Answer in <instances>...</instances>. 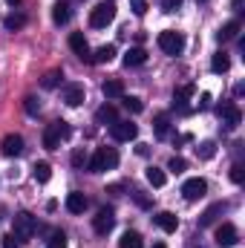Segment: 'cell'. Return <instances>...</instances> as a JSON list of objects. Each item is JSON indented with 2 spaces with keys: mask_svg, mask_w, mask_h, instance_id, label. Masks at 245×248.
Masks as SVG:
<instances>
[{
  "mask_svg": "<svg viewBox=\"0 0 245 248\" xmlns=\"http://www.w3.org/2000/svg\"><path fill=\"white\" fill-rule=\"evenodd\" d=\"M116 165H119V153H116V147H98L95 156L87 162L90 173H104V170H113Z\"/></svg>",
  "mask_w": 245,
  "mask_h": 248,
  "instance_id": "cell-1",
  "label": "cell"
},
{
  "mask_svg": "<svg viewBox=\"0 0 245 248\" xmlns=\"http://www.w3.org/2000/svg\"><path fill=\"white\" fill-rule=\"evenodd\" d=\"M12 234H15V240H20V243L32 240V237L38 234V219H35L32 214H17V217L12 219Z\"/></svg>",
  "mask_w": 245,
  "mask_h": 248,
  "instance_id": "cell-2",
  "label": "cell"
},
{
  "mask_svg": "<svg viewBox=\"0 0 245 248\" xmlns=\"http://www.w3.org/2000/svg\"><path fill=\"white\" fill-rule=\"evenodd\" d=\"M69 133H72V127H69L66 122H52L46 130H44V147H46V150H58L61 141L69 139Z\"/></svg>",
  "mask_w": 245,
  "mask_h": 248,
  "instance_id": "cell-3",
  "label": "cell"
},
{
  "mask_svg": "<svg viewBox=\"0 0 245 248\" xmlns=\"http://www.w3.org/2000/svg\"><path fill=\"white\" fill-rule=\"evenodd\" d=\"M159 49L165 52V55H182L184 52V38L182 32H173V29H165V32H159Z\"/></svg>",
  "mask_w": 245,
  "mask_h": 248,
  "instance_id": "cell-4",
  "label": "cell"
},
{
  "mask_svg": "<svg viewBox=\"0 0 245 248\" xmlns=\"http://www.w3.org/2000/svg\"><path fill=\"white\" fill-rule=\"evenodd\" d=\"M113 20H116V3H110V0L98 3V6L90 12V23H92L95 29H104V26H110Z\"/></svg>",
  "mask_w": 245,
  "mask_h": 248,
  "instance_id": "cell-5",
  "label": "cell"
},
{
  "mask_svg": "<svg viewBox=\"0 0 245 248\" xmlns=\"http://www.w3.org/2000/svg\"><path fill=\"white\" fill-rule=\"evenodd\" d=\"M216 116H219V122L225 124L228 130L240 127V122H243V113H240V107H237V104H231V101L219 104V107H216Z\"/></svg>",
  "mask_w": 245,
  "mask_h": 248,
  "instance_id": "cell-6",
  "label": "cell"
},
{
  "mask_svg": "<svg viewBox=\"0 0 245 248\" xmlns=\"http://www.w3.org/2000/svg\"><path fill=\"white\" fill-rule=\"evenodd\" d=\"M113 225H116L113 208H101V211L92 217V228H95V234H101V237H107V234L113 231Z\"/></svg>",
  "mask_w": 245,
  "mask_h": 248,
  "instance_id": "cell-7",
  "label": "cell"
},
{
  "mask_svg": "<svg viewBox=\"0 0 245 248\" xmlns=\"http://www.w3.org/2000/svg\"><path fill=\"white\" fill-rule=\"evenodd\" d=\"M208 193V182L205 179H199V176H193V179H187L182 185V196L187 202H196V199H202Z\"/></svg>",
  "mask_w": 245,
  "mask_h": 248,
  "instance_id": "cell-8",
  "label": "cell"
},
{
  "mask_svg": "<svg viewBox=\"0 0 245 248\" xmlns=\"http://www.w3.org/2000/svg\"><path fill=\"white\" fill-rule=\"evenodd\" d=\"M110 136H113L116 141H133V139L138 136V127L133 122H113L110 124Z\"/></svg>",
  "mask_w": 245,
  "mask_h": 248,
  "instance_id": "cell-9",
  "label": "cell"
},
{
  "mask_svg": "<svg viewBox=\"0 0 245 248\" xmlns=\"http://www.w3.org/2000/svg\"><path fill=\"white\" fill-rule=\"evenodd\" d=\"M61 98H63V104H66V107H78V104L84 101V84H78V81L63 84Z\"/></svg>",
  "mask_w": 245,
  "mask_h": 248,
  "instance_id": "cell-10",
  "label": "cell"
},
{
  "mask_svg": "<svg viewBox=\"0 0 245 248\" xmlns=\"http://www.w3.org/2000/svg\"><path fill=\"white\" fill-rule=\"evenodd\" d=\"M237 240H240V234H237V225H234V222H222V225L216 228V246L219 248L237 246Z\"/></svg>",
  "mask_w": 245,
  "mask_h": 248,
  "instance_id": "cell-11",
  "label": "cell"
},
{
  "mask_svg": "<svg viewBox=\"0 0 245 248\" xmlns=\"http://www.w3.org/2000/svg\"><path fill=\"white\" fill-rule=\"evenodd\" d=\"M0 147H3V156H9V159H12V156H20V153H23V139H20L17 133H9Z\"/></svg>",
  "mask_w": 245,
  "mask_h": 248,
  "instance_id": "cell-12",
  "label": "cell"
},
{
  "mask_svg": "<svg viewBox=\"0 0 245 248\" xmlns=\"http://www.w3.org/2000/svg\"><path fill=\"white\" fill-rule=\"evenodd\" d=\"M193 93H196V87H193V84H182V87H176V90H173V107L187 110V101L193 98Z\"/></svg>",
  "mask_w": 245,
  "mask_h": 248,
  "instance_id": "cell-13",
  "label": "cell"
},
{
  "mask_svg": "<svg viewBox=\"0 0 245 248\" xmlns=\"http://www.w3.org/2000/svg\"><path fill=\"white\" fill-rule=\"evenodd\" d=\"M153 222H156L162 231H168V234H173V231L179 228V217H176V214H170V211H162V214H156V217H153Z\"/></svg>",
  "mask_w": 245,
  "mask_h": 248,
  "instance_id": "cell-14",
  "label": "cell"
},
{
  "mask_svg": "<svg viewBox=\"0 0 245 248\" xmlns=\"http://www.w3.org/2000/svg\"><path fill=\"white\" fill-rule=\"evenodd\" d=\"M69 46H72V52H75L78 58H90V44H87L84 32H72V35H69Z\"/></svg>",
  "mask_w": 245,
  "mask_h": 248,
  "instance_id": "cell-15",
  "label": "cell"
},
{
  "mask_svg": "<svg viewBox=\"0 0 245 248\" xmlns=\"http://www.w3.org/2000/svg\"><path fill=\"white\" fill-rule=\"evenodd\" d=\"M66 211H69V214H84V211H87V196L78 193V190L66 193Z\"/></svg>",
  "mask_w": 245,
  "mask_h": 248,
  "instance_id": "cell-16",
  "label": "cell"
},
{
  "mask_svg": "<svg viewBox=\"0 0 245 248\" xmlns=\"http://www.w3.org/2000/svg\"><path fill=\"white\" fill-rule=\"evenodd\" d=\"M153 133H156L159 139H168V136H170V116H168V113H159V116L153 119Z\"/></svg>",
  "mask_w": 245,
  "mask_h": 248,
  "instance_id": "cell-17",
  "label": "cell"
},
{
  "mask_svg": "<svg viewBox=\"0 0 245 248\" xmlns=\"http://www.w3.org/2000/svg\"><path fill=\"white\" fill-rule=\"evenodd\" d=\"M144 61H147V52L141 46H133V49L124 52V66H141Z\"/></svg>",
  "mask_w": 245,
  "mask_h": 248,
  "instance_id": "cell-18",
  "label": "cell"
},
{
  "mask_svg": "<svg viewBox=\"0 0 245 248\" xmlns=\"http://www.w3.org/2000/svg\"><path fill=\"white\" fill-rule=\"evenodd\" d=\"M101 93H104L107 98H122L124 95V84L119 81V78H110V81L101 84Z\"/></svg>",
  "mask_w": 245,
  "mask_h": 248,
  "instance_id": "cell-19",
  "label": "cell"
},
{
  "mask_svg": "<svg viewBox=\"0 0 245 248\" xmlns=\"http://www.w3.org/2000/svg\"><path fill=\"white\" fill-rule=\"evenodd\" d=\"M225 208H228L225 202H216V205H211V208H208V211L199 217V225H202V228H205V225H211V222H214V219H216V217L225 211Z\"/></svg>",
  "mask_w": 245,
  "mask_h": 248,
  "instance_id": "cell-20",
  "label": "cell"
},
{
  "mask_svg": "<svg viewBox=\"0 0 245 248\" xmlns=\"http://www.w3.org/2000/svg\"><path fill=\"white\" fill-rule=\"evenodd\" d=\"M113 58H116V46H113V44H107V46H98V49H95V55H92L90 61H92V63H110Z\"/></svg>",
  "mask_w": 245,
  "mask_h": 248,
  "instance_id": "cell-21",
  "label": "cell"
},
{
  "mask_svg": "<svg viewBox=\"0 0 245 248\" xmlns=\"http://www.w3.org/2000/svg\"><path fill=\"white\" fill-rule=\"evenodd\" d=\"M211 69H214L216 75L228 72V69H231V58H228V52H216V55L211 58Z\"/></svg>",
  "mask_w": 245,
  "mask_h": 248,
  "instance_id": "cell-22",
  "label": "cell"
},
{
  "mask_svg": "<svg viewBox=\"0 0 245 248\" xmlns=\"http://www.w3.org/2000/svg\"><path fill=\"white\" fill-rule=\"evenodd\" d=\"M119 248H144L141 234H138V231H124L122 240H119Z\"/></svg>",
  "mask_w": 245,
  "mask_h": 248,
  "instance_id": "cell-23",
  "label": "cell"
},
{
  "mask_svg": "<svg viewBox=\"0 0 245 248\" xmlns=\"http://www.w3.org/2000/svg\"><path fill=\"white\" fill-rule=\"evenodd\" d=\"M237 32H240V23H237V20H228V23L216 32V41H219V44H225V41L237 38Z\"/></svg>",
  "mask_w": 245,
  "mask_h": 248,
  "instance_id": "cell-24",
  "label": "cell"
},
{
  "mask_svg": "<svg viewBox=\"0 0 245 248\" xmlns=\"http://www.w3.org/2000/svg\"><path fill=\"white\" fill-rule=\"evenodd\" d=\"M69 17H72V12H69V6H66V3H55V6H52V20H55L58 26L69 23Z\"/></svg>",
  "mask_w": 245,
  "mask_h": 248,
  "instance_id": "cell-25",
  "label": "cell"
},
{
  "mask_svg": "<svg viewBox=\"0 0 245 248\" xmlns=\"http://www.w3.org/2000/svg\"><path fill=\"white\" fill-rule=\"evenodd\" d=\"M95 119H98L101 124H113V122H119V113H116V107H113V104H104V107H98Z\"/></svg>",
  "mask_w": 245,
  "mask_h": 248,
  "instance_id": "cell-26",
  "label": "cell"
},
{
  "mask_svg": "<svg viewBox=\"0 0 245 248\" xmlns=\"http://www.w3.org/2000/svg\"><path fill=\"white\" fill-rule=\"evenodd\" d=\"M32 176H35V182H49V176H52V168H49L46 162H38V165L32 168Z\"/></svg>",
  "mask_w": 245,
  "mask_h": 248,
  "instance_id": "cell-27",
  "label": "cell"
},
{
  "mask_svg": "<svg viewBox=\"0 0 245 248\" xmlns=\"http://www.w3.org/2000/svg\"><path fill=\"white\" fill-rule=\"evenodd\" d=\"M196 156H199V159H214V156H216V141H211V139L202 141V144L196 147Z\"/></svg>",
  "mask_w": 245,
  "mask_h": 248,
  "instance_id": "cell-28",
  "label": "cell"
},
{
  "mask_svg": "<svg viewBox=\"0 0 245 248\" xmlns=\"http://www.w3.org/2000/svg\"><path fill=\"white\" fill-rule=\"evenodd\" d=\"M147 182L153 187H162L168 182V176H165V170H159V168H147Z\"/></svg>",
  "mask_w": 245,
  "mask_h": 248,
  "instance_id": "cell-29",
  "label": "cell"
},
{
  "mask_svg": "<svg viewBox=\"0 0 245 248\" xmlns=\"http://www.w3.org/2000/svg\"><path fill=\"white\" fill-rule=\"evenodd\" d=\"M124 98V107L130 110V113H141L144 110V101L141 98H136V95H122Z\"/></svg>",
  "mask_w": 245,
  "mask_h": 248,
  "instance_id": "cell-30",
  "label": "cell"
},
{
  "mask_svg": "<svg viewBox=\"0 0 245 248\" xmlns=\"http://www.w3.org/2000/svg\"><path fill=\"white\" fill-rule=\"evenodd\" d=\"M61 78H63V72L52 69V72H46V75H44V81H41V84H44L46 90H52V87H58V84H61Z\"/></svg>",
  "mask_w": 245,
  "mask_h": 248,
  "instance_id": "cell-31",
  "label": "cell"
},
{
  "mask_svg": "<svg viewBox=\"0 0 245 248\" xmlns=\"http://www.w3.org/2000/svg\"><path fill=\"white\" fill-rule=\"evenodd\" d=\"M3 23H6V29H20V26L26 23V17H23V15H9Z\"/></svg>",
  "mask_w": 245,
  "mask_h": 248,
  "instance_id": "cell-32",
  "label": "cell"
},
{
  "mask_svg": "<svg viewBox=\"0 0 245 248\" xmlns=\"http://www.w3.org/2000/svg\"><path fill=\"white\" fill-rule=\"evenodd\" d=\"M184 168H187V162H184L182 156H173V159L168 162V170H173V173H182Z\"/></svg>",
  "mask_w": 245,
  "mask_h": 248,
  "instance_id": "cell-33",
  "label": "cell"
},
{
  "mask_svg": "<svg viewBox=\"0 0 245 248\" xmlns=\"http://www.w3.org/2000/svg\"><path fill=\"white\" fill-rule=\"evenodd\" d=\"M23 107H26V113H29V116H38V113H41V104H38V98H35V95H26V104H23Z\"/></svg>",
  "mask_w": 245,
  "mask_h": 248,
  "instance_id": "cell-34",
  "label": "cell"
},
{
  "mask_svg": "<svg viewBox=\"0 0 245 248\" xmlns=\"http://www.w3.org/2000/svg\"><path fill=\"white\" fill-rule=\"evenodd\" d=\"M182 6V0H159V9L162 12H176Z\"/></svg>",
  "mask_w": 245,
  "mask_h": 248,
  "instance_id": "cell-35",
  "label": "cell"
},
{
  "mask_svg": "<svg viewBox=\"0 0 245 248\" xmlns=\"http://www.w3.org/2000/svg\"><path fill=\"white\" fill-rule=\"evenodd\" d=\"M72 165H75V168H84V165H87V153H84L81 147L72 153Z\"/></svg>",
  "mask_w": 245,
  "mask_h": 248,
  "instance_id": "cell-36",
  "label": "cell"
},
{
  "mask_svg": "<svg viewBox=\"0 0 245 248\" xmlns=\"http://www.w3.org/2000/svg\"><path fill=\"white\" fill-rule=\"evenodd\" d=\"M46 248H66V237H63V234H55V237L46 243Z\"/></svg>",
  "mask_w": 245,
  "mask_h": 248,
  "instance_id": "cell-37",
  "label": "cell"
},
{
  "mask_svg": "<svg viewBox=\"0 0 245 248\" xmlns=\"http://www.w3.org/2000/svg\"><path fill=\"white\" fill-rule=\"evenodd\" d=\"M0 246H3V248H17V243H15V234H3V237H0Z\"/></svg>",
  "mask_w": 245,
  "mask_h": 248,
  "instance_id": "cell-38",
  "label": "cell"
},
{
  "mask_svg": "<svg viewBox=\"0 0 245 248\" xmlns=\"http://www.w3.org/2000/svg\"><path fill=\"white\" fill-rule=\"evenodd\" d=\"M231 179H234L237 185H243V165H234V168H231Z\"/></svg>",
  "mask_w": 245,
  "mask_h": 248,
  "instance_id": "cell-39",
  "label": "cell"
},
{
  "mask_svg": "<svg viewBox=\"0 0 245 248\" xmlns=\"http://www.w3.org/2000/svg\"><path fill=\"white\" fill-rule=\"evenodd\" d=\"M133 12H136V15H144V12H147V3H144V0H133Z\"/></svg>",
  "mask_w": 245,
  "mask_h": 248,
  "instance_id": "cell-40",
  "label": "cell"
},
{
  "mask_svg": "<svg viewBox=\"0 0 245 248\" xmlns=\"http://www.w3.org/2000/svg\"><path fill=\"white\" fill-rule=\"evenodd\" d=\"M136 202H138L141 208H147V205H150V199H147V196H144L141 190H136Z\"/></svg>",
  "mask_w": 245,
  "mask_h": 248,
  "instance_id": "cell-41",
  "label": "cell"
},
{
  "mask_svg": "<svg viewBox=\"0 0 245 248\" xmlns=\"http://www.w3.org/2000/svg\"><path fill=\"white\" fill-rule=\"evenodd\" d=\"M6 3H9V6H17V3H20V0H6Z\"/></svg>",
  "mask_w": 245,
  "mask_h": 248,
  "instance_id": "cell-42",
  "label": "cell"
},
{
  "mask_svg": "<svg viewBox=\"0 0 245 248\" xmlns=\"http://www.w3.org/2000/svg\"><path fill=\"white\" fill-rule=\"evenodd\" d=\"M153 248H168V246H165V243H156V246H153Z\"/></svg>",
  "mask_w": 245,
  "mask_h": 248,
  "instance_id": "cell-43",
  "label": "cell"
}]
</instances>
